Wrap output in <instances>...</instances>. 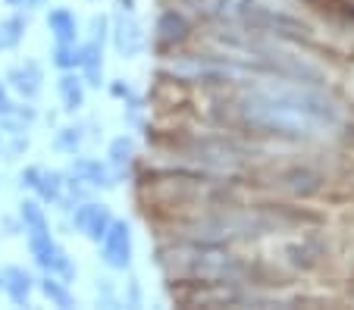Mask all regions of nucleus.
I'll return each mask as SVG.
<instances>
[{"mask_svg":"<svg viewBox=\"0 0 354 310\" xmlns=\"http://www.w3.org/2000/svg\"><path fill=\"white\" fill-rule=\"evenodd\" d=\"M41 81H44V72H41V66L35 60H22V63H16V66L7 69V85L13 88L16 95L28 97V101L38 97Z\"/></svg>","mask_w":354,"mask_h":310,"instance_id":"7","label":"nucleus"},{"mask_svg":"<svg viewBox=\"0 0 354 310\" xmlns=\"http://www.w3.org/2000/svg\"><path fill=\"white\" fill-rule=\"evenodd\" d=\"M185 35H188V22L176 10H169V13H163L157 19V44H163V48H173V44L185 41Z\"/></svg>","mask_w":354,"mask_h":310,"instance_id":"12","label":"nucleus"},{"mask_svg":"<svg viewBox=\"0 0 354 310\" xmlns=\"http://www.w3.org/2000/svg\"><path fill=\"white\" fill-rule=\"evenodd\" d=\"M54 66L60 69V72L79 66V44H57L54 48Z\"/></svg>","mask_w":354,"mask_h":310,"instance_id":"18","label":"nucleus"},{"mask_svg":"<svg viewBox=\"0 0 354 310\" xmlns=\"http://www.w3.org/2000/svg\"><path fill=\"white\" fill-rule=\"evenodd\" d=\"M110 223H113V213H110V207H104V204L97 201H82L75 204L73 210V226L75 232H82V235L88 238V242H97L107 235Z\"/></svg>","mask_w":354,"mask_h":310,"instance_id":"3","label":"nucleus"},{"mask_svg":"<svg viewBox=\"0 0 354 310\" xmlns=\"http://www.w3.org/2000/svg\"><path fill=\"white\" fill-rule=\"evenodd\" d=\"M22 185L32 188L38 195V201L44 204H57L63 197V175L54 173V169H44V166H28L22 173Z\"/></svg>","mask_w":354,"mask_h":310,"instance_id":"5","label":"nucleus"},{"mask_svg":"<svg viewBox=\"0 0 354 310\" xmlns=\"http://www.w3.org/2000/svg\"><path fill=\"white\" fill-rule=\"evenodd\" d=\"M13 107H16V104L10 101V91H7V85L0 81V116H10V113H13Z\"/></svg>","mask_w":354,"mask_h":310,"instance_id":"21","label":"nucleus"},{"mask_svg":"<svg viewBox=\"0 0 354 310\" xmlns=\"http://www.w3.org/2000/svg\"><path fill=\"white\" fill-rule=\"evenodd\" d=\"M3 273V291H7V298L16 304V307H26L28 304V295H32L35 289V279L28 270H22V267H7Z\"/></svg>","mask_w":354,"mask_h":310,"instance_id":"10","label":"nucleus"},{"mask_svg":"<svg viewBox=\"0 0 354 310\" xmlns=\"http://www.w3.org/2000/svg\"><path fill=\"white\" fill-rule=\"evenodd\" d=\"M57 91H60V104H63V110H66V113H75V110L85 107V79H82V75H75L73 69H66V72L60 75Z\"/></svg>","mask_w":354,"mask_h":310,"instance_id":"11","label":"nucleus"},{"mask_svg":"<svg viewBox=\"0 0 354 310\" xmlns=\"http://www.w3.org/2000/svg\"><path fill=\"white\" fill-rule=\"evenodd\" d=\"M110 95H113V97H120V101H129V97H132L135 91H132V85H126V81H122V79H116L113 85H110Z\"/></svg>","mask_w":354,"mask_h":310,"instance_id":"20","label":"nucleus"},{"mask_svg":"<svg viewBox=\"0 0 354 310\" xmlns=\"http://www.w3.org/2000/svg\"><path fill=\"white\" fill-rule=\"evenodd\" d=\"M185 263H188V276L201 279V282L226 285L241 276V263L220 248H194L188 251Z\"/></svg>","mask_w":354,"mask_h":310,"instance_id":"2","label":"nucleus"},{"mask_svg":"<svg viewBox=\"0 0 354 310\" xmlns=\"http://www.w3.org/2000/svg\"><path fill=\"white\" fill-rule=\"evenodd\" d=\"M100 251H104V263L113 270H126L132 263V229L126 220H113L107 235L100 238Z\"/></svg>","mask_w":354,"mask_h":310,"instance_id":"4","label":"nucleus"},{"mask_svg":"<svg viewBox=\"0 0 354 310\" xmlns=\"http://www.w3.org/2000/svg\"><path fill=\"white\" fill-rule=\"evenodd\" d=\"M69 173L79 175L82 182L91 185V188H113V173H110V166L107 163H100L97 157H79L75 154Z\"/></svg>","mask_w":354,"mask_h":310,"instance_id":"8","label":"nucleus"},{"mask_svg":"<svg viewBox=\"0 0 354 310\" xmlns=\"http://www.w3.org/2000/svg\"><path fill=\"white\" fill-rule=\"evenodd\" d=\"M107 16H94L91 19V41H100L104 44V35H107Z\"/></svg>","mask_w":354,"mask_h":310,"instance_id":"19","label":"nucleus"},{"mask_svg":"<svg viewBox=\"0 0 354 310\" xmlns=\"http://www.w3.org/2000/svg\"><path fill=\"white\" fill-rule=\"evenodd\" d=\"M132 157H135L132 138H126V135L113 138V144H110V166H113V169H126L129 163H132Z\"/></svg>","mask_w":354,"mask_h":310,"instance_id":"16","label":"nucleus"},{"mask_svg":"<svg viewBox=\"0 0 354 310\" xmlns=\"http://www.w3.org/2000/svg\"><path fill=\"white\" fill-rule=\"evenodd\" d=\"M82 142H85V135H82V126H66V128H60V132H57L54 148L60 151V154H73L75 157V151L82 148Z\"/></svg>","mask_w":354,"mask_h":310,"instance_id":"17","label":"nucleus"},{"mask_svg":"<svg viewBox=\"0 0 354 310\" xmlns=\"http://www.w3.org/2000/svg\"><path fill=\"white\" fill-rule=\"evenodd\" d=\"M145 28H141V22L135 19V16L122 13L116 16L113 22V44H116V54L120 57H138L141 50H145Z\"/></svg>","mask_w":354,"mask_h":310,"instance_id":"6","label":"nucleus"},{"mask_svg":"<svg viewBox=\"0 0 354 310\" xmlns=\"http://www.w3.org/2000/svg\"><path fill=\"white\" fill-rule=\"evenodd\" d=\"M38 289L44 291L47 301L60 304V307H73V304H75L73 291H69V282H66V279H60V276H54V273H47V276L38 282Z\"/></svg>","mask_w":354,"mask_h":310,"instance_id":"14","label":"nucleus"},{"mask_svg":"<svg viewBox=\"0 0 354 310\" xmlns=\"http://www.w3.org/2000/svg\"><path fill=\"white\" fill-rule=\"evenodd\" d=\"M28 22L22 16H10V19L0 22V50H13L22 38H26Z\"/></svg>","mask_w":354,"mask_h":310,"instance_id":"15","label":"nucleus"},{"mask_svg":"<svg viewBox=\"0 0 354 310\" xmlns=\"http://www.w3.org/2000/svg\"><path fill=\"white\" fill-rule=\"evenodd\" d=\"M239 113L251 128L279 138H326L342 122L326 91L308 81H261L241 95Z\"/></svg>","mask_w":354,"mask_h":310,"instance_id":"1","label":"nucleus"},{"mask_svg":"<svg viewBox=\"0 0 354 310\" xmlns=\"http://www.w3.org/2000/svg\"><path fill=\"white\" fill-rule=\"evenodd\" d=\"M10 7H26V10H35V7H44L47 0H7Z\"/></svg>","mask_w":354,"mask_h":310,"instance_id":"22","label":"nucleus"},{"mask_svg":"<svg viewBox=\"0 0 354 310\" xmlns=\"http://www.w3.org/2000/svg\"><path fill=\"white\" fill-rule=\"evenodd\" d=\"M79 69H82L85 85H91V88L104 85V48H100V41L79 44Z\"/></svg>","mask_w":354,"mask_h":310,"instance_id":"9","label":"nucleus"},{"mask_svg":"<svg viewBox=\"0 0 354 310\" xmlns=\"http://www.w3.org/2000/svg\"><path fill=\"white\" fill-rule=\"evenodd\" d=\"M47 28L54 32L57 44H75V38H79V22H75V16L63 7L47 13Z\"/></svg>","mask_w":354,"mask_h":310,"instance_id":"13","label":"nucleus"}]
</instances>
